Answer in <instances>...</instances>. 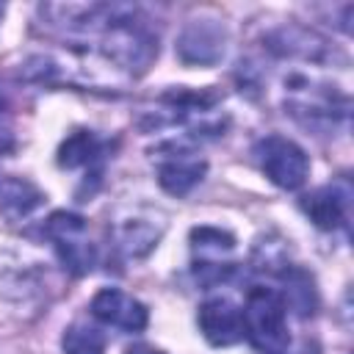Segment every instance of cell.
Here are the masks:
<instances>
[{
	"label": "cell",
	"mask_w": 354,
	"mask_h": 354,
	"mask_svg": "<svg viewBox=\"0 0 354 354\" xmlns=\"http://www.w3.org/2000/svg\"><path fill=\"white\" fill-rule=\"evenodd\" d=\"M22 75L39 83H66L80 88H102V91H113L130 80L119 66H113L97 50H77V47H69L66 53L30 55L22 66Z\"/></svg>",
	"instance_id": "6da1fadb"
},
{
	"label": "cell",
	"mask_w": 354,
	"mask_h": 354,
	"mask_svg": "<svg viewBox=\"0 0 354 354\" xmlns=\"http://www.w3.org/2000/svg\"><path fill=\"white\" fill-rule=\"evenodd\" d=\"M243 337L260 354H285L290 335H288V307L277 288L254 285L243 301Z\"/></svg>",
	"instance_id": "7a4b0ae2"
},
{
	"label": "cell",
	"mask_w": 354,
	"mask_h": 354,
	"mask_svg": "<svg viewBox=\"0 0 354 354\" xmlns=\"http://www.w3.org/2000/svg\"><path fill=\"white\" fill-rule=\"evenodd\" d=\"M44 235L53 241L64 268H69L72 274L83 277L94 268L97 252L88 241V227L83 216L69 210H55L44 224Z\"/></svg>",
	"instance_id": "3957f363"
},
{
	"label": "cell",
	"mask_w": 354,
	"mask_h": 354,
	"mask_svg": "<svg viewBox=\"0 0 354 354\" xmlns=\"http://www.w3.org/2000/svg\"><path fill=\"white\" fill-rule=\"evenodd\" d=\"M257 155V163L260 169L266 171V177L285 188V191H296L304 185L307 174H310V160H307V152L290 141V138H282V136H268L257 144L254 149Z\"/></svg>",
	"instance_id": "277c9868"
},
{
	"label": "cell",
	"mask_w": 354,
	"mask_h": 354,
	"mask_svg": "<svg viewBox=\"0 0 354 354\" xmlns=\"http://www.w3.org/2000/svg\"><path fill=\"white\" fill-rule=\"evenodd\" d=\"M235 249V238L218 227H194L191 252H194V277L202 285L224 282L232 274L227 254Z\"/></svg>",
	"instance_id": "5b68a950"
},
{
	"label": "cell",
	"mask_w": 354,
	"mask_h": 354,
	"mask_svg": "<svg viewBox=\"0 0 354 354\" xmlns=\"http://www.w3.org/2000/svg\"><path fill=\"white\" fill-rule=\"evenodd\" d=\"M205 171H207L205 158H199L185 144H169L158 155V183L163 191L174 196H185L194 185H199Z\"/></svg>",
	"instance_id": "8992f818"
},
{
	"label": "cell",
	"mask_w": 354,
	"mask_h": 354,
	"mask_svg": "<svg viewBox=\"0 0 354 354\" xmlns=\"http://www.w3.org/2000/svg\"><path fill=\"white\" fill-rule=\"evenodd\" d=\"M224 50L227 30L218 19H191L177 39V55L191 66H210L221 61Z\"/></svg>",
	"instance_id": "52a82bcc"
},
{
	"label": "cell",
	"mask_w": 354,
	"mask_h": 354,
	"mask_svg": "<svg viewBox=\"0 0 354 354\" xmlns=\"http://www.w3.org/2000/svg\"><path fill=\"white\" fill-rule=\"evenodd\" d=\"M91 315L102 321L105 326H113L122 332H141L149 321L147 307L130 293L116 290V288H102L91 299Z\"/></svg>",
	"instance_id": "ba28073f"
},
{
	"label": "cell",
	"mask_w": 354,
	"mask_h": 354,
	"mask_svg": "<svg viewBox=\"0 0 354 354\" xmlns=\"http://www.w3.org/2000/svg\"><path fill=\"white\" fill-rule=\"evenodd\" d=\"M266 50L304 64H324L329 58V44L315 30H307L301 25H282L266 36Z\"/></svg>",
	"instance_id": "9c48e42d"
},
{
	"label": "cell",
	"mask_w": 354,
	"mask_h": 354,
	"mask_svg": "<svg viewBox=\"0 0 354 354\" xmlns=\"http://www.w3.org/2000/svg\"><path fill=\"white\" fill-rule=\"evenodd\" d=\"M199 329L210 346H232L243 337V313L235 301L216 296L199 307Z\"/></svg>",
	"instance_id": "30bf717a"
},
{
	"label": "cell",
	"mask_w": 354,
	"mask_h": 354,
	"mask_svg": "<svg viewBox=\"0 0 354 354\" xmlns=\"http://www.w3.org/2000/svg\"><path fill=\"white\" fill-rule=\"evenodd\" d=\"M301 210L310 216V221L321 230H337L348 218V194L332 185L315 188L313 194L301 196Z\"/></svg>",
	"instance_id": "8fae6325"
},
{
	"label": "cell",
	"mask_w": 354,
	"mask_h": 354,
	"mask_svg": "<svg viewBox=\"0 0 354 354\" xmlns=\"http://www.w3.org/2000/svg\"><path fill=\"white\" fill-rule=\"evenodd\" d=\"M160 232H163V221L155 224L152 218H141V216L122 218L116 227V246L130 257H141L158 243Z\"/></svg>",
	"instance_id": "7c38bea8"
},
{
	"label": "cell",
	"mask_w": 354,
	"mask_h": 354,
	"mask_svg": "<svg viewBox=\"0 0 354 354\" xmlns=\"http://www.w3.org/2000/svg\"><path fill=\"white\" fill-rule=\"evenodd\" d=\"M102 155V141L91 130H72L64 144L58 147V166L64 169H77L88 166Z\"/></svg>",
	"instance_id": "4fadbf2b"
},
{
	"label": "cell",
	"mask_w": 354,
	"mask_h": 354,
	"mask_svg": "<svg viewBox=\"0 0 354 354\" xmlns=\"http://www.w3.org/2000/svg\"><path fill=\"white\" fill-rule=\"evenodd\" d=\"M41 202V194L36 185L19 177H8L0 183V210L6 216H25Z\"/></svg>",
	"instance_id": "5bb4252c"
},
{
	"label": "cell",
	"mask_w": 354,
	"mask_h": 354,
	"mask_svg": "<svg viewBox=\"0 0 354 354\" xmlns=\"http://www.w3.org/2000/svg\"><path fill=\"white\" fill-rule=\"evenodd\" d=\"M61 346L64 354H105V335L86 321H75L66 326Z\"/></svg>",
	"instance_id": "9a60e30c"
},
{
	"label": "cell",
	"mask_w": 354,
	"mask_h": 354,
	"mask_svg": "<svg viewBox=\"0 0 354 354\" xmlns=\"http://www.w3.org/2000/svg\"><path fill=\"white\" fill-rule=\"evenodd\" d=\"M285 307H293L299 315H310L315 310V290H313V279L304 271H285Z\"/></svg>",
	"instance_id": "2e32d148"
},
{
	"label": "cell",
	"mask_w": 354,
	"mask_h": 354,
	"mask_svg": "<svg viewBox=\"0 0 354 354\" xmlns=\"http://www.w3.org/2000/svg\"><path fill=\"white\" fill-rule=\"evenodd\" d=\"M124 354H163V351H158V348H152V346H133V348H127Z\"/></svg>",
	"instance_id": "e0dca14e"
},
{
	"label": "cell",
	"mask_w": 354,
	"mask_h": 354,
	"mask_svg": "<svg viewBox=\"0 0 354 354\" xmlns=\"http://www.w3.org/2000/svg\"><path fill=\"white\" fill-rule=\"evenodd\" d=\"M0 17H3V6H0Z\"/></svg>",
	"instance_id": "ac0fdd59"
}]
</instances>
